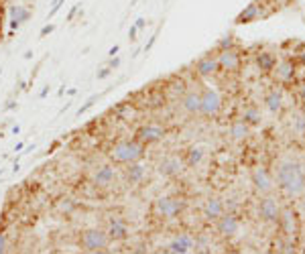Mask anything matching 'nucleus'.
Returning <instances> with one entry per match:
<instances>
[{
  "label": "nucleus",
  "instance_id": "f257e3e1",
  "mask_svg": "<svg viewBox=\"0 0 305 254\" xmlns=\"http://www.w3.org/2000/svg\"><path fill=\"white\" fill-rule=\"evenodd\" d=\"M275 179H277V185L291 197H299L305 191V171L299 163H293V161L281 163L277 167Z\"/></svg>",
  "mask_w": 305,
  "mask_h": 254
},
{
  "label": "nucleus",
  "instance_id": "f03ea898",
  "mask_svg": "<svg viewBox=\"0 0 305 254\" xmlns=\"http://www.w3.org/2000/svg\"><path fill=\"white\" fill-rule=\"evenodd\" d=\"M108 157H110V161H114L118 165H128L134 161H141L145 157V144H141L136 139L134 140H120V142L110 146Z\"/></svg>",
  "mask_w": 305,
  "mask_h": 254
},
{
  "label": "nucleus",
  "instance_id": "7ed1b4c3",
  "mask_svg": "<svg viewBox=\"0 0 305 254\" xmlns=\"http://www.w3.org/2000/svg\"><path fill=\"white\" fill-rule=\"evenodd\" d=\"M79 246L86 252H104L110 246V238L106 230L100 228H88L79 236Z\"/></svg>",
  "mask_w": 305,
  "mask_h": 254
},
{
  "label": "nucleus",
  "instance_id": "20e7f679",
  "mask_svg": "<svg viewBox=\"0 0 305 254\" xmlns=\"http://www.w3.org/2000/svg\"><path fill=\"white\" fill-rule=\"evenodd\" d=\"M165 135H167V130H165L161 124H155V122H149V124H143V126H138L136 132H134V139L149 146V144H155L159 140L165 139Z\"/></svg>",
  "mask_w": 305,
  "mask_h": 254
},
{
  "label": "nucleus",
  "instance_id": "39448f33",
  "mask_svg": "<svg viewBox=\"0 0 305 254\" xmlns=\"http://www.w3.org/2000/svg\"><path fill=\"white\" fill-rule=\"evenodd\" d=\"M155 211L161 218H177L183 211V202L171 195H163L155 202Z\"/></svg>",
  "mask_w": 305,
  "mask_h": 254
},
{
  "label": "nucleus",
  "instance_id": "423d86ee",
  "mask_svg": "<svg viewBox=\"0 0 305 254\" xmlns=\"http://www.w3.org/2000/svg\"><path fill=\"white\" fill-rule=\"evenodd\" d=\"M222 108V98H220V93L214 90V88H205L202 92V108H200V114L202 116H207V118H212V116H218Z\"/></svg>",
  "mask_w": 305,
  "mask_h": 254
},
{
  "label": "nucleus",
  "instance_id": "0eeeda50",
  "mask_svg": "<svg viewBox=\"0 0 305 254\" xmlns=\"http://www.w3.org/2000/svg\"><path fill=\"white\" fill-rule=\"evenodd\" d=\"M218 224H216V228H218V232L224 236V238H232V236H236V232L240 230V222H238V218L234 216L232 211H224L222 216L216 220Z\"/></svg>",
  "mask_w": 305,
  "mask_h": 254
},
{
  "label": "nucleus",
  "instance_id": "6e6552de",
  "mask_svg": "<svg viewBox=\"0 0 305 254\" xmlns=\"http://www.w3.org/2000/svg\"><path fill=\"white\" fill-rule=\"evenodd\" d=\"M128 224L124 222L122 218H116L112 216L108 220V228H106V234L110 238V242H122V240L128 238Z\"/></svg>",
  "mask_w": 305,
  "mask_h": 254
},
{
  "label": "nucleus",
  "instance_id": "1a4fd4ad",
  "mask_svg": "<svg viewBox=\"0 0 305 254\" xmlns=\"http://www.w3.org/2000/svg\"><path fill=\"white\" fill-rule=\"evenodd\" d=\"M251 179H253V185H254V189H256L258 193H271L273 187H275V181H273V177L269 175V171H267L265 167L253 169Z\"/></svg>",
  "mask_w": 305,
  "mask_h": 254
},
{
  "label": "nucleus",
  "instance_id": "9d476101",
  "mask_svg": "<svg viewBox=\"0 0 305 254\" xmlns=\"http://www.w3.org/2000/svg\"><path fill=\"white\" fill-rule=\"evenodd\" d=\"M216 59H218V68L224 69V71H236L240 68V55H238L236 49L220 51V55Z\"/></svg>",
  "mask_w": 305,
  "mask_h": 254
},
{
  "label": "nucleus",
  "instance_id": "9b49d317",
  "mask_svg": "<svg viewBox=\"0 0 305 254\" xmlns=\"http://www.w3.org/2000/svg\"><path fill=\"white\" fill-rule=\"evenodd\" d=\"M31 17H33V12L26 8V6H23V4H12V6H10V21H8L10 31H12V33L19 31L26 21H31Z\"/></svg>",
  "mask_w": 305,
  "mask_h": 254
},
{
  "label": "nucleus",
  "instance_id": "f8f14e48",
  "mask_svg": "<svg viewBox=\"0 0 305 254\" xmlns=\"http://www.w3.org/2000/svg\"><path fill=\"white\" fill-rule=\"evenodd\" d=\"M193 246H196V240H193L189 234H179L171 240L169 246L165 250L171 252V254H187V252H191Z\"/></svg>",
  "mask_w": 305,
  "mask_h": 254
},
{
  "label": "nucleus",
  "instance_id": "ddd939ff",
  "mask_svg": "<svg viewBox=\"0 0 305 254\" xmlns=\"http://www.w3.org/2000/svg\"><path fill=\"white\" fill-rule=\"evenodd\" d=\"M258 216L265 222H277L279 216H281V208L273 197H265L258 206Z\"/></svg>",
  "mask_w": 305,
  "mask_h": 254
},
{
  "label": "nucleus",
  "instance_id": "4468645a",
  "mask_svg": "<svg viewBox=\"0 0 305 254\" xmlns=\"http://www.w3.org/2000/svg\"><path fill=\"white\" fill-rule=\"evenodd\" d=\"M116 181V169L112 165H100L94 173V183L98 187H108Z\"/></svg>",
  "mask_w": 305,
  "mask_h": 254
},
{
  "label": "nucleus",
  "instance_id": "2eb2a0df",
  "mask_svg": "<svg viewBox=\"0 0 305 254\" xmlns=\"http://www.w3.org/2000/svg\"><path fill=\"white\" fill-rule=\"evenodd\" d=\"M181 169H183V165H181V161H179L177 157H165L163 161L159 163V167H157V171L161 173L163 177H175V175L181 173Z\"/></svg>",
  "mask_w": 305,
  "mask_h": 254
},
{
  "label": "nucleus",
  "instance_id": "dca6fc26",
  "mask_svg": "<svg viewBox=\"0 0 305 254\" xmlns=\"http://www.w3.org/2000/svg\"><path fill=\"white\" fill-rule=\"evenodd\" d=\"M224 211H226V204L222 202V199H218V197H210L203 204V218L205 220H218Z\"/></svg>",
  "mask_w": 305,
  "mask_h": 254
},
{
  "label": "nucleus",
  "instance_id": "f3484780",
  "mask_svg": "<svg viewBox=\"0 0 305 254\" xmlns=\"http://www.w3.org/2000/svg\"><path fill=\"white\" fill-rule=\"evenodd\" d=\"M218 69H220V68H218V59L212 57V55H205V57L198 59V63H196V73L202 75V77H210V75H214Z\"/></svg>",
  "mask_w": 305,
  "mask_h": 254
},
{
  "label": "nucleus",
  "instance_id": "a211bd4d",
  "mask_svg": "<svg viewBox=\"0 0 305 254\" xmlns=\"http://www.w3.org/2000/svg\"><path fill=\"white\" fill-rule=\"evenodd\" d=\"M181 106L187 114H200V108H202V93L198 92H189L181 98Z\"/></svg>",
  "mask_w": 305,
  "mask_h": 254
},
{
  "label": "nucleus",
  "instance_id": "6ab92c4d",
  "mask_svg": "<svg viewBox=\"0 0 305 254\" xmlns=\"http://www.w3.org/2000/svg\"><path fill=\"white\" fill-rule=\"evenodd\" d=\"M127 181L128 183H141L145 177H147V169H145V165H141L138 161H134V163H128V167H127Z\"/></svg>",
  "mask_w": 305,
  "mask_h": 254
},
{
  "label": "nucleus",
  "instance_id": "aec40b11",
  "mask_svg": "<svg viewBox=\"0 0 305 254\" xmlns=\"http://www.w3.org/2000/svg\"><path fill=\"white\" fill-rule=\"evenodd\" d=\"M275 77L279 79V82H289V79H293L295 75V68H293V63L291 61H281V63H275Z\"/></svg>",
  "mask_w": 305,
  "mask_h": 254
},
{
  "label": "nucleus",
  "instance_id": "412c9836",
  "mask_svg": "<svg viewBox=\"0 0 305 254\" xmlns=\"http://www.w3.org/2000/svg\"><path fill=\"white\" fill-rule=\"evenodd\" d=\"M265 104H267V108H269L273 114L281 112V108H283V93H281L279 90L269 92V93H267V98H265Z\"/></svg>",
  "mask_w": 305,
  "mask_h": 254
},
{
  "label": "nucleus",
  "instance_id": "4be33fe9",
  "mask_svg": "<svg viewBox=\"0 0 305 254\" xmlns=\"http://www.w3.org/2000/svg\"><path fill=\"white\" fill-rule=\"evenodd\" d=\"M277 222H281V228H283V232H285L287 236L295 234V230H297V224H295V216H293V213H291L289 209L281 211V216H279V220H277Z\"/></svg>",
  "mask_w": 305,
  "mask_h": 254
},
{
  "label": "nucleus",
  "instance_id": "5701e85b",
  "mask_svg": "<svg viewBox=\"0 0 305 254\" xmlns=\"http://www.w3.org/2000/svg\"><path fill=\"white\" fill-rule=\"evenodd\" d=\"M256 17H258V6L253 2V4H248L240 15L236 17V23L238 24H246V23H253V21H256Z\"/></svg>",
  "mask_w": 305,
  "mask_h": 254
},
{
  "label": "nucleus",
  "instance_id": "b1692460",
  "mask_svg": "<svg viewBox=\"0 0 305 254\" xmlns=\"http://www.w3.org/2000/svg\"><path fill=\"white\" fill-rule=\"evenodd\" d=\"M230 137L234 140H244L248 137V124L244 120H236L232 126H230Z\"/></svg>",
  "mask_w": 305,
  "mask_h": 254
},
{
  "label": "nucleus",
  "instance_id": "393cba45",
  "mask_svg": "<svg viewBox=\"0 0 305 254\" xmlns=\"http://www.w3.org/2000/svg\"><path fill=\"white\" fill-rule=\"evenodd\" d=\"M275 63H277V59L271 55V53H267V51H262V53H258V55H256V65H258V69H262V71H273Z\"/></svg>",
  "mask_w": 305,
  "mask_h": 254
},
{
  "label": "nucleus",
  "instance_id": "a878e982",
  "mask_svg": "<svg viewBox=\"0 0 305 254\" xmlns=\"http://www.w3.org/2000/svg\"><path fill=\"white\" fill-rule=\"evenodd\" d=\"M203 155L205 151L202 149V146H189V151H187V165L189 167H196L203 161Z\"/></svg>",
  "mask_w": 305,
  "mask_h": 254
},
{
  "label": "nucleus",
  "instance_id": "bb28decb",
  "mask_svg": "<svg viewBox=\"0 0 305 254\" xmlns=\"http://www.w3.org/2000/svg\"><path fill=\"white\" fill-rule=\"evenodd\" d=\"M102 96H104V93H94V96H90V98H88V100H86V102H84V104H81L79 108H77V112H76V114H77V116H84L86 112H90V110L94 108V104H96V102H100V98H102Z\"/></svg>",
  "mask_w": 305,
  "mask_h": 254
},
{
  "label": "nucleus",
  "instance_id": "cd10ccee",
  "mask_svg": "<svg viewBox=\"0 0 305 254\" xmlns=\"http://www.w3.org/2000/svg\"><path fill=\"white\" fill-rule=\"evenodd\" d=\"M242 120L246 124H260V112L256 108H246L242 112Z\"/></svg>",
  "mask_w": 305,
  "mask_h": 254
},
{
  "label": "nucleus",
  "instance_id": "c85d7f7f",
  "mask_svg": "<svg viewBox=\"0 0 305 254\" xmlns=\"http://www.w3.org/2000/svg\"><path fill=\"white\" fill-rule=\"evenodd\" d=\"M218 49L224 51V49H234V35H224L218 41Z\"/></svg>",
  "mask_w": 305,
  "mask_h": 254
},
{
  "label": "nucleus",
  "instance_id": "c756f323",
  "mask_svg": "<svg viewBox=\"0 0 305 254\" xmlns=\"http://www.w3.org/2000/svg\"><path fill=\"white\" fill-rule=\"evenodd\" d=\"M65 4V0H53V6L49 8V12H47V23L51 21V19H55V15L61 10V6Z\"/></svg>",
  "mask_w": 305,
  "mask_h": 254
},
{
  "label": "nucleus",
  "instance_id": "7c9ffc66",
  "mask_svg": "<svg viewBox=\"0 0 305 254\" xmlns=\"http://www.w3.org/2000/svg\"><path fill=\"white\" fill-rule=\"evenodd\" d=\"M53 31H55V24H53V23H47V24L43 26V29L39 31V39H45V37H49Z\"/></svg>",
  "mask_w": 305,
  "mask_h": 254
},
{
  "label": "nucleus",
  "instance_id": "2f4dec72",
  "mask_svg": "<svg viewBox=\"0 0 305 254\" xmlns=\"http://www.w3.org/2000/svg\"><path fill=\"white\" fill-rule=\"evenodd\" d=\"M8 248V238H6V232H0V254H4Z\"/></svg>",
  "mask_w": 305,
  "mask_h": 254
},
{
  "label": "nucleus",
  "instance_id": "473e14b6",
  "mask_svg": "<svg viewBox=\"0 0 305 254\" xmlns=\"http://www.w3.org/2000/svg\"><path fill=\"white\" fill-rule=\"evenodd\" d=\"M110 75H112V69H110L108 65H106V68H102L98 73H96V79H106V77H110Z\"/></svg>",
  "mask_w": 305,
  "mask_h": 254
},
{
  "label": "nucleus",
  "instance_id": "72a5a7b5",
  "mask_svg": "<svg viewBox=\"0 0 305 254\" xmlns=\"http://www.w3.org/2000/svg\"><path fill=\"white\" fill-rule=\"evenodd\" d=\"M19 108V102L17 100H6V104H4V112H10V110H17Z\"/></svg>",
  "mask_w": 305,
  "mask_h": 254
},
{
  "label": "nucleus",
  "instance_id": "f704fd0d",
  "mask_svg": "<svg viewBox=\"0 0 305 254\" xmlns=\"http://www.w3.org/2000/svg\"><path fill=\"white\" fill-rule=\"evenodd\" d=\"M79 8H81V4H74V6H72V10L67 12V19H65V21H74V19H76V15L79 12Z\"/></svg>",
  "mask_w": 305,
  "mask_h": 254
},
{
  "label": "nucleus",
  "instance_id": "c9c22d12",
  "mask_svg": "<svg viewBox=\"0 0 305 254\" xmlns=\"http://www.w3.org/2000/svg\"><path fill=\"white\" fill-rule=\"evenodd\" d=\"M157 37H159V31H157V33H155V35H152V37H151V39H149V43H147V45H145V53H149V51H151V49H152V47H155V43H157Z\"/></svg>",
  "mask_w": 305,
  "mask_h": 254
},
{
  "label": "nucleus",
  "instance_id": "e433bc0d",
  "mask_svg": "<svg viewBox=\"0 0 305 254\" xmlns=\"http://www.w3.org/2000/svg\"><path fill=\"white\" fill-rule=\"evenodd\" d=\"M108 68L112 69V71H114V69H118V68H120V57H118V55L110 57V63H108Z\"/></svg>",
  "mask_w": 305,
  "mask_h": 254
},
{
  "label": "nucleus",
  "instance_id": "4c0bfd02",
  "mask_svg": "<svg viewBox=\"0 0 305 254\" xmlns=\"http://www.w3.org/2000/svg\"><path fill=\"white\" fill-rule=\"evenodd\" d=\"M136 39H138V29H136V26L134 24H130V29H128V41H136Z\"/></svg>",
  "mask_w": 305,
  "mask_h": 254
},
{
  "label": "nucleus",
  "instance_id": "58836bf2",
  "mask_svg": "<svg viewBox=\"0 0 305 254\" xmlns=\"http://www.w3.org/2000/svg\"><path fill=\"white\" fill-rule=\"evenodd\" d=\"M134 26H136V29H138V33H141V31H145V26H147V19H136V23H134Z\"/></svg>",
  "mask_w": 305,
  "mask_h": 254
},
{
  "label": "nucleus",
  "instance_id": "ea45409f",
  "mask_svg": "<svg viewBox=\"0 0 305 254\" xmlns=\"http://www.w3.org/2000/svg\"><path fill=\"white\" fill-rule=\"evenodd\" d=\"M59 208H61L63 211H72V209H74V202H69V199H65V202H61V204H59Z\"/></svg>",
  "mask_w": 305,
  "mask_h": 254
},
{
  "label": "nucleus",
  "instance_id": "a19ab883",
  "mask_svg": "<svg viewBox=\"0 0 305 254\" xmlns=\"http://www.w3.org/2000/svg\"><path fill=\"white\" fill-rule=\"evenodd\" d=\"M49 92H51V86H43V90L39 92V98H41V100L47 98V96H49Z\"/></svg>",
  "mask_w": 305,
  "mask_h": 254
},
{
  "label": "nucleus",
  "instance_id": "79ce46f5",
  "mask_svg": "<svg viewBox=\"0 0 305 254\" xmlns=\"http://www.w3.org/2000/svg\"><path fill=\"white\" fill-rule=\"evenodd\" d=\"M59 146H61V140H53V142H51V146H49V151H47V153H49V155H51V153H55V151H57V149H59Z\"/></svg>",
  "mask_w": 305,
  "mask_h": 254
},
{
  "label": "nucleus",
  "instance_id": "37998d69",
  "mask_svg": "<svg viewBox=\"0 0 305 254\" xmlns=\"http://www.w3.org/2000/svg\"><path fill=\"white\" fill-rule=\"evenodd\" d=\"M118 51H120V45L110 47V51H108V57H114V55H118Z\"/></svg>",
  "mask_w": 305,
  "mask_h": 254
},
{
  "label": "nucleus",
  "instance_id": "c03bdc74",
  "mask_svg": "<svg viewBox=\"0 0 305 254\" xmlns=\"http://www.w3.org/2000/svg\"><path fill=\"white\" fill-rule=\"evenodd\" d=\"M23 149H25V142H17L15 144V153H21Z\"/></svg>",
  "mask_w": 305,
  "mask_h": 254
},
{
  "label": "nucleus",
  "instance_id": "a18cd8bd",
  "mask_svg": "<svg viewBox=\"0 0 305 254\" xmlns=\"http://www.w3.org/2000/svg\"><path fill=\"white\" fill-rule=\"evenodd\" d=\"M299 96H301V102L305 104V84L301 86V90H299Z\"/></svg>",
  "mask_w": 305,
  "mask_h": 254
},
{
  "label": "nucleus",
  "instance_id": "49530a36",
  "mask_svg": "<svg viewBox=\"0 0 305 254\" xmlns=\"http://www.w3.org/2000/svg\"><path fill=\"white\" fill-rule=\"evenodd\" d=\"M21 171V165H19V161H15L12 163V173H19Z\"/></svg>",
  "mask_w": 305,
  "mask_h": 254
},
{
  "label": "nucleus",
  "instance_id": "de8ad7c7",
  "mask_svg": "<svg viewBox=\"0 0 305 254\" xmlns=\"http://www.w3.org/2000/svg\"><path fill=\"white\" fill-rule=\"evenodd\" d=\"M301 211L305 213V191L301 193Z\"/></svg>",
  "mask_w": 305,
  "mask_h": 254
},
{
  "label": "nucleus",
  "instance_id": "09e8293b",
  "mask_svg": "<svg viewBox=\"0 0 305 254\" xmlns=\"http://www.w3.org/2000/svg\"><path fill=\"white\" fill-rule=\"evenodd\" d=\"M12 135H21V126H19V124L12 126Z\"/></svg>",
  "mask_w": 305,
  "mask_h": 254
},
{
  "label": "nucleus",
  "instance_id": "8fccbe9b",
  "mask_svg": "<svg viewBox=\"0 0 305 254\" xmlns=\"http://www.w3.org/2000/svg\"><path fill=\"white\" fill-rule=\"evenodd\" d=\"M299 61L303 63V68H305V51H303V53H301V55H299Z\"/></svg>",
  "mask_w": 305,
  "mask_h": 254
},
{
  "label": "nucleus",
  "instance_id": "3c124183",
  "mask_svg": "<svg viewBox=\"0 0 305 254\" xmlns=\"http://www.w3.org/2000/svg\"><path fill=\"white\" fill-rule=\"evenodd\" d=\"M134 252H147V248L145 246H138V248H134Z\"/></svg>",
  "mask_w": 305,
  "mask_h": 254
},
{
  "label": "nucleus",
  "instance_id": "603ef678",
  "mask_svg": "<svg viewBox=\"0 0 305 254\" xmlns=\"http://www.w3.org/2000/svg\"><path fill=\"white\" fill-rule=\"evenodd\" d=\"M0 41H2V17H0Z\"/></svg>",
  "mask_w": 305,
  "mask_h": 254
},
{
  "label": "nucleus",
  "instance_id": "864d4df0",
  "mask_svg": "<svg viewBox=\"0 0 305 254\" xmlns=\"http://www.w3.org/2000/svg\"><path fill=\"white\" fill-rule=\"evenodd\" d=\"M136 2H138V0H130V6H132V4H136Z\"/></svg>",
  "mask_w": 305,
  "mask_h": 254
},
{
  "label": "nucleus",
  "instance_id": "5fc2aeb1",
  "mask_svg": "<svg viewBox=\"0 0 305 254\" xmlns=\"http://www.w3.org/2000/svg\"><path fill=\"white\" fill-rule=\"evenodd\" d=\"M2 173H4V169H0V177H2Z\"/></svg>",
  "mask_w": 305,
  "mask_h": 254
},
{
  "label": "nucleus",
  "instance_id": "6e6d98bb",
  "mask_svg": "<svg viewBox=\"0 0 305 254\" xmlns=\"http://www.w3.org/2000/svg\"><path fill=\"white\" fill-rule=\"evenodd\" d=\"M303 128H305V114H303Z\"/></svg>",
  "mask_w": 305,
  "mask_h": 254
},
{
  "label": "nucleus",
  "instance_id": "4d7b16f0",
  "mask_svg": "<svg viewBox=\"0 0 305 254\" xmlns=\"http://www.w3.org/2000/svg\"><path fill=\"white\" fill-rule=\"evenodd\" d=\"M0 75H2V68H0Z\"/></svg>",
  "mask_w": 305,
  "mask_h": 254
},
{
  "label": "nucleus",
  "instance_id": "13d9d810",
  "mask_svg": "<svg viewBox=\"0 0 305 254\" xmlns=\"http://www.w3.org/2000/svg\"><path fill=\"white\" fill-rule=\"evenodd\" d=\"M2 137H4V135H0V139H2Z\"/></svg>",
  "mask_w": 305,
  "mask_h": 254
}]
</instances>
